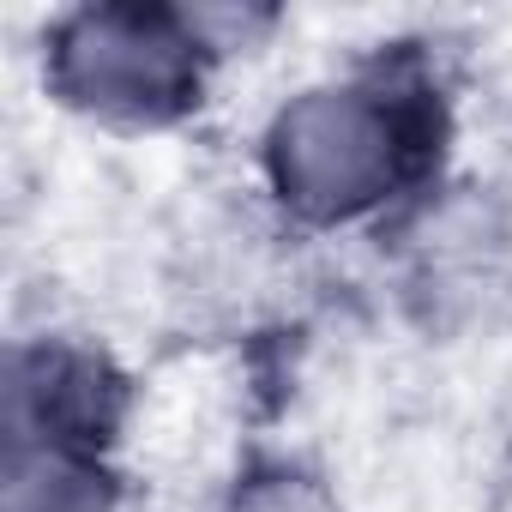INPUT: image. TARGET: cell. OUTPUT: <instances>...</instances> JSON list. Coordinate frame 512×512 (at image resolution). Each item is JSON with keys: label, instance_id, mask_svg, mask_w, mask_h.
<instances>
[{"label": "cell", "instance_id": "7", "mask_svg": "<svg viewBox=\"0 0 512 512\" xmlns=\"http://www.w3.org/2000/svg\"><path fill=\"white\" fill-rule=\"evenodd\" d=\"M494 422H500V440L512 446V362H506V374H500V404H494Z\"/></svg>", "mask_w": 512, "mask_h": 512}, {"label": "cell", "instance_id": "6", "mask_svg": "<svg viewBox=\"0 0 512 512\" xmlns=\"http://www.w3.org/2000/svg\"><path fill=\"white\" fill-rule=\"evenodd\" d=\"M217 512H344V500H338V488L320 464L260 452L229 476Z\"/></svg>", "mask_w": 512, "mask_h": 512}, {"label": "cell", "instance_id": "1", "mask_svg": "<svg viewBox=\"0 0 512 512\" xmlns=\"http://www.w3.org/2000/svg\"><path fill=\"white\" fill-rule=\"evenodd\" d=\"M446 103L410 61H368L290 91L260 133L272 205L302 229H350L416 205L434 187Z\"/></svg>", "mask_w": 512, "mask_h": 512}, {"label": "cell", "instance_id": "4", "mask_svg": "<svg viewBox=\"0 0 512 512\" xmlns=\"http://www.w3.org/2000/svg\"><path fill=\"white\" fill-rule=\"evenodd\" d=\"M488 187H428L416 205H404V260H410V290L434 308L440 326L476 320L488 296L506 284L512 260V229Z\"/></svg>", "mask_w": 512, "mask_h": 512}, {"label": "cell", "instance_id": "2", "mask_svg": "<svg viewBox=\"0 0 512 512\" xmlns=\"http://www.w3.org/2000/svg\"><path fill=\"white\" fill-rule=\"evenodd\" d=\"M217 73L193 7L157 0H91L67 7L43 31V91L97 127L163 133L181 127Z\"/></svg>", "mask_w": 512, "mask_h": 512}, {"label": "cell", "instance_id": "5", "mask_svg": "<svg viewBox=\"0 0 512 512\" xmlns=\"http://www.w3.org/2000/svg\"><path fill=\"white\" fill-rule=\"evenodd\" d=\"M0 512H121L115 458L55 440H7V452H0Z\"/></svg>", "mask_w": 512, "mask_h": 512}, {"label": "cell", "instance_id": "3", "mask_svg": "<svg viewBox=\"0 0 512 512\" xmlns=\"http://www.w3.org/2000/svg\"><path fill=\"white\" fill-rule=\"evenodd\" d=\"M7 440H55L115 458L133 416L127 368L79 338H19L7 356Z\"/></svg>", "mask_w": 512, "mask_h": 512}]
</instances>
